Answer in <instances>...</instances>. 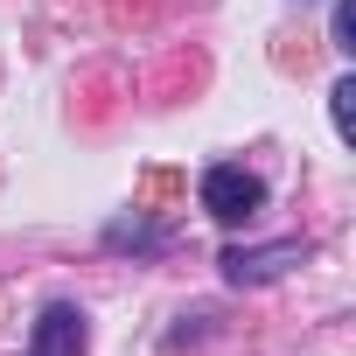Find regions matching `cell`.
Here are the masks:
<instances>
[{
    "label": "cell",
    "instance_id": "5",
    "mask_svg": "<svg viewBox=\"0 0 356 356\" xmlns=\"http://www.w3.org/2000/svg\"><path fill=\"white\" fill-rule=\"evenodd\" d=\"M349 98H356V84L342 77V84L328 91V105H335V133H342V140H349Z\"/></svg>",
    "mask_w": 356,
    "mask_h": 356
},
{
    "label": "cell",
    "instance_id": "1",
    "mask_svg": "<svg viewBox=\"0 0 356 356\" xmlns=\"http://www.w3.org/2000/svg\"><path fill=\"white\" fill-rule=\"evenodd\" d=\"M203 210L238 231V224H252V217L266 210V182H259V175H245L238 161H217V168L203 175Z\"/></svg>",
    "mask_w": 356,
    "mask_h": 356
},
{
    "label": "cell",
    "instance_id": "2",
    "mask_svg": "<svg viewBox=\"0 0 356 356\" xmlns=\"http://www.w3.org/2000/svg\"><path fill=\"white\" fill-rule=\"evenodd\" d=\"M300 252H307L300 238H280V245H252V252H245V245H231L217 266H224V280H231V286H266V280H280L286 266H300Z\"/></svg>",
    "mask_w": 356,
    "mask_h": 356
},
{
    "label": "cell",
    "instance_id": "4",
    "mask_svg": "<svg viewBox=\"0 0 356 356\" xmlns=\"http://www.w3.org/2000/svg\"><path fill=\"white\" fill-rule=\"evenodd\" d=\"M105 245H161V231H154V224H112Z\"/></svg>",
    "mask_w": 356,
    "mask_h": 356
},
{
    "label": "cell",
    "instance_id": "3",
    "mask_svg": "<svg viewBox=\"0 0 356 356\" xmlns=\"http://www.w3.org/2000/svg\"><path fill=\"white\" fill-rule=\"evenodd\" d=\"M84 314L70 307V300H49L42 314H35V335H29V356H84Z\"/></svg>",
    "mask_w": 356,
    "mask_h": 356
}]
</instances>
